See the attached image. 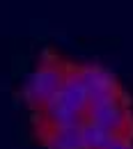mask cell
Masks as SVG:
<instances>
[{
  "mask_svg": "<svg viewBox=\"0 0 133 149\" xmlns=\"http://www.w3.org/2000/svg\"><path fill=\"white\" fill-rule=\"evenodd\" d=\"M67 80V67L60 62H41L32 74L28 76L23 94L30 106L44 108L57 96L62 83Z\"/></svg>",
  "mask_w": 133,
  "mask_h": 149,
  "instance_id": "obj_1",
  "label": "cell"
},
{
  "mask_svg": "<svg viewBox=\"0 0 133 149\" xmlns=\"http://www.w3.org/2000/svg\"><path fill=\"white\" fill-rule=\"evenodd\" d=\"M85 122H92L101 129L110 131L119 138H129V131L133 129L131 110L126 101L119 96L115 101H103V103H92L85 110Z\"/></svg>",
  "mask_w": 133,
  "mask_h": 149,
  "instance_id": "obj_2",
  "label": "cell"
},
{
  "mask_svg": "<svg viewBox=\"0 0 133 149\" xmlns=\"http://www.w3.org/2000/svg\"><path fill=\"white\" fill-rule=\"evenodd\" d=\"M76 76L78 80L83 83L87 99H90V106L92 103H103V101H115L122 96V90L115 80V76L110 71H106L103 67H76Z\"/></svg>",
  "mask_w": 133,
  "mask_h": 149,
  "instance_id": "obj_3",
  "label": "cell"
},
{
  "mask_svg": "<svg viewBox=\"0 0 133 149\" xmlns=\"http://www.w3.org/2000/svg\"><path fill=\"white\" fill-rule=\"evenodd\" d=\"M53 101L60 103V106H64L67 110L85 115L87 106H90V99H87V92H85L83 83L78 80V76H76V67L67 69V80L62 83V87H60V92H57V96Z\"/></svg>",
  "mask_w": 133,
  "mask_h": 149,
  "instance_id": "obj_4",
  "label": "cell"
},
{
  "mask_svg": "<svg viewBox=\"0 0 133 149\" xmlns=\"http://www.w3.org/2000/svg\"><path fill=\"white\" fill-rule=\"evenodd\" d=\"M46 149H85L83 138H80V126H46L44 135Z\"/></svg>",
  "mask_w": 133,
  "mask_h": 149,
  "instance_id": "obj_5",
  "label": "cell"
},
{
  "mask_svg": "<svg viewBox=\"0 0 133 149\" xmlns=\"http://www.w3.org/2000/svg\"><path fill=\"white\" fill-rule=\"evenodd\" d=\"M44 110V117H46V126H55V129H62V126H80L85 122V115H78L74 110H67L64 106H60L55 101H51L48 106L41 108Z\"/></svg>",
  "mask_w": 133,
  "mask_h": 149,
  "instance_id": "obj_6",
  "label": "cell"
},
{
  "mask_svg": "<svg viewBox=\"0 0 133 149\" xmlns=\"http://www.w3.org/2000/svg\"><path fill=\"white\" fill-rule=\"evenodd\" d=\"M80 138H83L85 149H106V147H110L119 135L101 129V126H96L92 122H83L80 124Z\"/></svg>",
  "mask_w": 133,
  "mask_h": 149,
  "instance_id": "obj_7",
  "label": "cell"
},
{
  "mask_svg": "<svg viewBox=\"0 0 133 149\" xmlns=\"http://www.w3.org/2000/svg\"><path fill=\"white\" fill-rule=\"evenodd\" d=\"M106 149H133V142H131V138H117L113 145Z\"/></svg>",
  "mask_w": 133,
  "mask_h": 149,
  "instance_id": "obj_8",
  "label": "cell"
}]
</instances>
